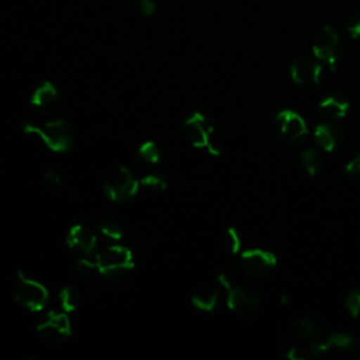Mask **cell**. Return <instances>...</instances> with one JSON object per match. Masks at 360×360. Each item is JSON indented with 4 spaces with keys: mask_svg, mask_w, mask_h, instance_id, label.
<instances>
[{
    "mask_svg": "<svg viewBox=\"0 0 360 360\" xmlns=\"http://www.w3.org/2000/svg\"><path fill=\"white\" fill-rule=\"evenodd\" d=\"M21 129L25 135L41 139V142L55 153H66L75 143L73 129L62 118L48 120L44 122L25 121Z\"/></svg>",
    "mask_w": 360,
    "mask_h": 360,
    "instance_id": "obj_1",
    "label": "cell"
},
{
    "mask_svg": "<svg viewBox=\"0 0 360 360\" xmlns=\"http://www.w3.org/2000/svg\"><path fill=\"white\" fill-rule=\"evenodd\" d=\"M219 284L224 287L226 294V305L235 314L249 316L259 311L262 304L260 294L245 284H233L224 273L218 276Z\"/></svg>",
    "mask_w": 360,
    "mask_h": 360,
    "instance_id": "obj_2",
    "label": "cell"
},
{
    "mask_svg": "<svg viewBox=\"0 0 360 360\" xmlns=\"http://www.w3.org/2000/svg\"><path fill=\"white\" fill-rule=\"evenodd\" d=\"M96 264L100 274L107 278H120L128 274L134 266V253L122 245H111L96 253Z\"/></svg>",
    "mask_w": 360,
    "mask_h": 360,
    "instance_id": "obj_3",
    "label": "cell"
},
{
    "mask_svg": "<svg viewBox=\"0 0 360 360\" xmlns=\"http://www.w3.org/2000/svg\"><path fill=\"white\" fill-rule=\"evenodd\" d=\"M181 131L186 141L191 146L197 149H205L212 156L221 155V148L218 146L214 138V127L201 112L195 111L190 114L184 120Z\"/></svg>",
    "mask_w": 360,
    "mask_h": 360,
    "instance_id": "obj_4",
    "label": "cell"
},
{
    "mask_svg": "<svg viewBox=\"0 0 360 360\" xmlns=\"http://www.w3.org/2000/svg\"><path fill=\"white\" fill-rule=\"evenodd\" d=\"M271 132L278 143L291 146L307 138L308 127L305 120L297 111L285 108L274 115Z\"/></svg>",
    "mask_w": 360,
    "mask_h": 360,
    "instance_id": "obj_5",
    "label": "cell"
},
{
    "mask_svg": "<svg viewBox=\"0 0 360 360\" xmlns=\"http://www.w3.org/2000/svg\"><path fill=\"white\" fill-rule=\"evenodd\" d=\"M139 187V179H136L134 173L125 166L111 169L103 181L104 194L114 202H124L131 200L136 195Z\"/></svg>",
    "mask_w": 360,
    "mask_h": 360,
    "instance_id": "obj_6",
    "label": "cell"
},
{
    "mask_svg": "<svg viewBox=\"0 0 360 360\" xmlns=\"http://www.w3.org/2000/svg\"><path fill=\"white\" fill-rule=\"evenodd\" d=\"M15 281L14 297L21 307L32 312H39L46 307L49 301V291L42 283L27 277L22 270L15 271Z\"/></svg>",
    "mask_w": 360,
    "mask_h": 360,
    "instance_id": "obj_7",
    "label": "cell"
},
{
    "mask_svg": "<svg viewBox=\"0 0 360 360\" xmlns=\"http://www.w3.org/2000/svg\"><path fill=\"white\" fill-rule=\"evenodd\" d=\"M312 52L318 59L325 62L330 70H336L340 55L343 52L340 35L329 25L322 27L315 35Z\"/></svg>",
    "mask_w": 360,
    "mask_h": 360,
    "instance_id": "obj_8",
    "label": "cell"
},
{
    "mask_svg": "<svg viewBox=\"0 0 360 360\" xmlns=\"http://www.w3.org/2000/svg\"><path fill=\"white\" fill-rule=\"evenodd\" d=\"M37 333L49 345H62L72 336V323L65 311H51L37 325Z\"/></svg>",
    "mask_w": 360,
    "mask_h": 360,
    "instance_id": "obj_9",
    "label": "cell"
},
{
    "mask_svg": "<svg viewBox=\"0 0 360 360\" xmlns=\"http://www.w3.org/2000/svg\"><path fill=\"white\" fill-rule=\"evenodd\" d=\"M277 266V257L274 253L255 248L248 249L240 253V269L242 271L255 280L266 278L271 274L274 267Z\"/></svg>",
    "mask_w": 360,
    "mask_h": 360,
    "instance_id": "obj_10",
    "label": "cell"
},
{
    "mask_svg": "<svg viewBox=\"0 0 360 360\" xmlns=\"http://www.w3.org/2000/svg\"><path fill=\"white\" fill-rule=\"evenodd\" d=\"M30 103L41 115L53 114L60 104V93L52 82H42L31 94Z\"/></svg>",
    "mask_w": 360,
    "mask_h": 360,
    "instance_id": "obj_11",
    "label": "cell"
},
{
    "mask_svg": "<svg viewBox=\"0 0 360 360\" xmlns=\"http://www.w3.org/2000/svg\"><path fill=\"white\" fill-rule=\"evenodd\" d=\"M322 65L312 58H297L290 66V77L300 86L318 84L322 76Z\"/></svg>",
    "mask_w": 360,
    "mask_h": 360,
    "instance_id": "obj_12",
    "label": "cell"
},
{
    "mask_svg": "<svg viewBox=\"0 0 360 360\" xmlns=\"http://www.w3.org/2000/svg\"><path fill=\"white\" fill-rule=\"evenodd\" d=\"M66 245L83 256H90L97 248V235L89 225L76 224L66 233Z\"/></svg>",
    "mask_w": 360,
    "mask_h": 360,
    "instance_id": "obj_13",
    "label": "cell"
},
{
    "mask_svg": "<svg viewBox=\"0 0 360 360\" xmlns=\"http://www.w3.org/2000/svg\"><path fill=\"white\" fill-rule=\"evenodd\" d=\"M314 138L319 148H322L326 152H333L345 142L346 131L339 124L322 122L315 127Z\"/></svg>",
    "mask_w": 360,
    "mask_h": 360,
    "instance_id": "obj_14",
    "label": "cell"
},
{
    "mask_svg": "<svg viewBox=\"0 0 360 360\" xmlns=\"http://www.w3.org/2000/svg\"><path fill=\"white\" fill-rule=\"evenodd\" d=\"M291 329L295 336L304 342H316L325 336L323 323L312 316H297L291 321Z\"/></svg>",
    "mask_w": 360,
    "mask_h": 360,
    "instance_id": "obj_15",
    "label": "cell"
},
{
    "mask_svg": "<svg viewBox=\"0 0 360 360\" xmlns=\"http://www.w3.org/2000/svg\"><path fill=\"white\" fill-rule=\"evenodd\" d=\"M219 301L218 290L211 284H202L195 288V291L191 294V304L200 311L211 312L217 308Z\"/></svg>",
    "mask_w": 360,
    "mask_h": 360,
    "instance_id": "obj_16",
    "label": "cell"
},
{
    "mask_svg": "<svg viewBox=\"0 0 360 360\" xmlns=\"http://www.w3.org/2000/svg\"><path fill=\"white\" fill-rule=\"evenodd\" d=\"M318 108L329 118H343L346 117L350 104L346 97L342 94H329L325 98H322L318 104Z\"/></svg>",
    "mask_w": 360,
    "mask_h": 360,
    "instance_id": "obj_17",
    "label": "cell"
},
{
    "mask_svg": "<svg viewBox=\"0 0 360 360\" xmlns=\"http://www.w3.org/2000/svg\"><path fill=\"white\" fill-rule=\"evenodd\" d=\"M138 166H155L160 162V150L153 141L142 142L135 152Z\"/></svg>",
    "mask_w": 360,
    "mask_h": 360,
    "instance_id": "obj_18",
    "label": "cell"
},
{
    "mask_svg": "<svg viewBox=\"0 0 360 360\" xmlns=\"http://www.w3.org/2000/svg\"><path fill=\"white\" fill-rule=\"evenodd\" d=\"M82 292L73 287V285H65L60 291H59V301H60V307L65 312H75L80 305H82Z\"/></svg>",
    "mask_w": 360,
    "mask_h": 360,
    "instance_id": "obj_19",
    "label": "cell"
},
{
    "mask_svg": "<svg viewBox=\"0 0 360 360\" xmlns=\"http://www.w3.org/2000/svg\"><path fill=\"white\" fill-rule=\"evenodd\" d=\"M300 162L302 169L309 174V176H315L321 166H322V159L319 156V153L315 149H305L301 152L300 156Z\"/></svg>",
    "mask_w": 360,
    "mask_h": 360,
    "instance_id": "obj_20",
    "label": "cell"
},
{
    "mask_svg": "<svg viewBox=\"0 0 360 360\" xmlns=\"http://www.w3.org/2000/svg\"><path fill=\"white\" fill-rule=\"evenodd\" d=\"M221 245L231 255L239 253V250L242 248V239H240V235L236 231V228L229 226L224 231V233L221 236Z\"/></svg>",
    "mask_w": 360,
    "mask_h": 360,
    "instance_id": "obj_21",
    "label": "cell"
},
{
    "mask_svg": "<svg viewBox=\"0 0 360 360\" xmlns=\"http://www.w3.org/2000/svg\"><path fill=\"white\" fill-rule=\"evenodd\" d=\"M139 186L149 193H163L167 188V183L156 173H148L139 179Z\"/></svg>",
    "mask_w": 360,
    "mask_h": 360,
    "instance_id": "obj_22",
    "label": "cell"
},
{
    "mask_svg": "<svg viewBox=\"0 0 360 360\" xmlns=\"http://www.w3.org/2000/svg\"><path fill=\"white\" fill-rule=\"evenodd\" d=\"M73 273H75V276H76L77 278H80V280H90V278H93L94 274L98 273L96 260L91 262V260H89L87 257H82L80 260H77V262L75 263Z\"/></svg>",
    "mask_w": 360,
    "mask_h": 360,
    "instance_id": "obj_23",
    "label": "cell"
},
{
    "mask_svg": "<svg viewBox=\"0 0 360 360\" xmlns=\"http://www.w3.org/2000/svg\"><path fill=\"white\" fill-rule=\"evenodd\" d=\"M98 231L103 236H105L107 239H111V240H121L122 236H124V229L122 226L112 221V219H107V221H103L100 225H98Z\"/></svg>",
    "mask_w": 360,
    "mask_h": 360,
    "instance_id": "obj_24",
    "label": "cell"
},
{
    "mask_svg": "<svg viewBox=\"0 0 360 360\" xmlns=\"http://www.w3.org/2000/svg\"><path fill=\"white\" fill-rule=\"evenodd\" d=\"M345 307L350 316L360 318V288H354L346 295Z\"/></svg>",
    "mask_w": 360,
    "mask_h": 360,
    "instance_id": "obj_25",
    "label": "cell"
},
{
    "mask_svg": "<svg viewBox=\"0 0 360 360\" xmlns=\"http://www.w3.org/2000/svg\"><path fill=\"white\" fill-rule=\"evenodd\" d=\"M129 6L135 13L149 17L156 10V0H129Z\"/></svg>",
    "mask_w": 360,
    "mask_h": 360,
    "instance_id": "obj_26",
    "label": "cell"
},
{
    "mask_svg": "<svg viewBox=\"0 0 360 360\" xmlns=\"http://www.w3.org/2000/svg\"><path fill=\"white\" fill-rule=\"evenodd\" d=\"M346 28L353 39H360V8L350 14Z\"/></svg>",
    "mask_w": 360,
    "mask_h": 360,
    "instance_id": "obj_27",
    "label": "cell"
},
{
    "mask_svg": "<svg viewBox=\"0 0 360 360\" xmlns=\"http://www.w3.org/2000/svg\"><path fill=\"white\" fill-rule=\"evenodd\" d=\"M346 173L356 184L360 186V153L346 165Z\"/></svg>",
    "mask_w": 360,
    "mask_h": 360,
    "instance_id": "obj_28",
    "label": "cell"
},
{
    "mask_svg": "<svg viewBox=\"0 0 360 360\" xmlns=\"http://www.w3.org/2000/svg\"><path fill=\"white\" fill-rule=\"evenodd\" d=\"M44 180H45L46 184H49V186H52V187H59V186H62V177L59 176L58 172H55V170H52V169H49V170L45 172Z\"/></svg>",
    "mask_w": 360,
    "mask_h": 360,
    "instance_id": "obj_29",
    "label": "cell"
}]
</instances>
